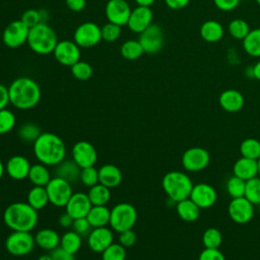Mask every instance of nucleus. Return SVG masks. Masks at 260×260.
Here are the masks:
<instances>
[{"mask_svg": "<svg viewBox=\"0 0 260 260\" xmlns=\"http://www.w3.org/2000/svg\"><path fill=\"white\" fill-rule=\"evenodd\" d=\"M37 260H52V257L50 254H42Z\"/></svg>", "mask_w": 260, "mask_h": 260, "instance_id": "obj_60", "label": "nucleus"}, {"mask_svg": "<svg viewBox=\"0 0 260 260\" xmlns=\"http://www.w3.org/2000/svg\"><path fill=\"white\" fill-rule=\"evenodd\" d=\"M35 245V237L29 232H12L5 240L6 251L15 257L29 254Z\"/></svg>", "mask_w": 260, "mask_h": 260, "instance_id": "obj_7", "label": "nucleus"}, {"mask_svg": "<svg viewBox=\"0 0 260 260\" xmlns=\"http://www.w3.org/2000/svg\"><path fill=\"white\" fill-rule=\"evenodd\" d=\"M190 0H165L166 5L172 10H181L189 4Z\"/></svg>", "mask_w": 260, "mask_h": 260, "instance_id": "obj_54", "label": "nucleus"}, {"mask_svg": "<svg viewBox=\"0 0 260 260\" xmlns=\"http://www.w3.org/2000/svg\"><path fill=\"white\" fill-rule=\"evenodd\" d=\"M189 198L194 201L200 209H206L214 205L217 194L211 185L207 183H198L193 185Z\"/></svg>", "mask_w": 260, "mask_h": 260, "instance_id": "obj_17", "label": "nucleus"}, {"mask_svg": "<svg viewBox=\"0 0 260 260\" xmlns=\"http://www.w3.org/2000/svg\"><path fill=\"white\" fill-rule=\"evenodd\" d=\"M53 55L61 65L71 67L80 60V47L74 41L62 40L56 45Z\"/></svg>", "mask_w": 260, "mask_h": 260, "instance_id": "obj_13", "label": "nucleus"}, {"mask_svg": "<svg viewBox=\"0 0 260 260\" xmlns=\"http://www.w3.org/2000/svg\"><path fill=\"white\" fill-rule=\"evenodd\" d=\"M30 167L31 165L25 156L17 154L11 156L7 160L5 165V172L11 179L20 181L27 178Z\"/></svg>", "mask_w": 260, "mask_h": 260, "instance_id": "obj_21", "label": "nucleus"}, {"mask_svg": "<svg viewBox=\"0 0 260 260\" xmlns=\"http://www.w3.org/2000/svg\"><path fill=\"white\" fill-rule=\"evenodd\" d=\"M113 232L107 226L93 228L87 236V245L95 253H102L114 242Z\"/></svg>", "mask_w": 260, "mask_h": 260, "instance_id": "obj_19", "label": "nucleus"}, {"mask_svg": "<svg viewBox=\"0 0 260 260\" xmlns=\"http://www.w3.org/2000/svg\"><path fill=\"white\" fill-rule=\"evenodd\" d=\"M72 230L74 232H76L79 236L83 237V236H88V234L90 233V231L92 230V226L90 225V223L88 222L86 216L85 217H79V218H75L73 220V224H72Z\"/></svg>", "mask_w": 260, "mask_h": 260, "instance_id": "obj_48", "label": "nucleus"}, {"mask_svg": "<svg viewBox=\"0 0 260 260\" xmlns=\"http://www.w3.org/2000/svg\"><path fill=\"white\" fill-rule=\"evenodd\" d=\"M240 1L241 0H213V4L217 9L228 12L235 10L239 6Z\"/></svg>", "mask_w": 260, "mask_h": 260, "instance_id": "obj_51", "label": "nucleus"}, {"mask_svg": "<svg viewBox=\"0 0 260 260\" xmlns=\"http://www.w3.org/2000/svg\"><path fill=\"white\" fill-rule=\"evenodd\" d=\"M34 153L39 162L48 166H57L66 156L64 141L56 134L42 132L32 143Z\"/></svg>", "mask_w": 260, "mask_h": 260, "instance_id": "obj_2", "label": "nucleus"}, {"mask_svg": "<svg viewBox=\"0 0 260 260\" xmlns=\"http://www.w3.org/2000/svg\"><path fill=\"white\" fill-rule=\"evenodd\" d=\"M257 164H258V176L260 177V157L257 159Z\"/></svg>", "mask_w": 260, "mask_h": 260, "instance_id": "obj_62", "label": "nucleus"}, {"mask_svg": "<svg viewBox=\"0 0 260 260\" xmlns=\"http://www.w3.org/2000/svg\"><path fill=\"white\" fill-rule=\"evenodd\" d=\"M9 103H10V101H9L8 87H6L4 84L0 83V110L5 109Z\"/></svg>", "mask_w": 260, "mask_h": 260, "instance_id": "obj_55", "label": "nucleus"}, {"mask_svg": "<svg viewBox=\"0 0 260 260\" xmlns=\"http://www.w3.org/2000/svg\"><path fill=\"white\" fill-rule=\"evenodd\" d=\"M255 1H256V3H257L259 6H260V0H255Z\"/></svg>", "mask_w": 260, "mask_h": 260, "instance_id": "obj_63", "label": "nucleus"}, {"mask_svg": "<svg viewBox=\"0 0 260 260\" xmlns=\"http://www.w3.org/2000/svg\"><path fill=\"white\" fill-rule=\"evenodd\" d=\"M110 213L111 210L106 205H92L86 218L92 229L107 226L110 223Z\"/></svg>", "mask_w": 260, "mask_h": 260, "instance_id": "obj_29", "label": "nucleus"}, {"mask_svg": "<svg viewBox=\"0 0 260 260\" xmlns=\"http://www.w3.org/2000/svg\"><path fill=\"white\" fill-rule=\"evenodd\" d=\"M244 197L253 205L260 204V177H255L246 181Z\"/></svg>", "mask_w": 260, "mask_h": 260, "instance_id": "obj_39", "label": "nucleus"}, {"mask_svg": "<svg viewBox=\"0 0 260 260\" xmlns=\"http://www.w3.org/2000/svg\"><path fill=\"white\" fill-rule=\"evenodd\" d=\"M4 171H5V167H4L3 162H2L1 159H0V180L2 179V177H3V175H4Z\"/></svg>", "mask_w": 260, "mask_h": 260, "instance_id": "obj_61", "label": "nucleus"}, {"mask_svg": "<svg viewBox=\"0 0 260 260\" xmlns=\"http://www.w3.org/2000/svg\"><path fill=\"white\" fill-rule=\"evenodd\" d=\"M123 176L118 167L115 165H104L99 169V183L108 187L115 188L122 182Z\"/></svg>", "mask_w": 260, "mask_h": 260, "instance_id": "obj_26", "label": "nucleus"}, {"mask_svg": "<svg viewBox=\"0 0 260 260\" xmlns=\"http://www.w3.org/2000/svg\"><path fill=\"white\" fill-rule=\"evenodd\" d=\"M222 242V236L216 228H208L202 235V243L205 248L218 249Z\"/></svg>", "mask_w": 260, "mask_h": 260, "instance_id": "obj_40", "label": "nucleus"}, {"mask_svg": "<svg viewBox=\"0 0 260 260\" xmlns=\"http://www.w3.org/2000/svg\"><path fill=\"white\" fill-rule=\"evenodd\" d=\"M40 10V15H41V21L42 22H47L49 19V12L46 9H39Z\"/></svg>", "mask_w": 260, "mask_h": 260, "instance_id": "obj_59", "label": "nucleus"}, {"mask_svg": "<svg viewBox=\"0 0 260 260\" xmlns=\"http://www.w3.org/2000/svg\"><path fill=\"white\" fill-rule=\"evenodd\" d=\"M233 173L235 176H237L245 181L253 179L258 176L257 160L241 156L234 164Z\"/></svg>", "mask_w": 260, "mask_h": 260, "instance_id": "obj_23", "label": "nucleus"}, {"mask_svg": "<svg viewBox=\"0 0 260 260\" xmlns=\"http://www.w3.org/2000/svg\"><path fill=\"white\" fill-rule=\"evenodd\" d=\"M46 190L49 197V202L57 207H65L66 203L72 196L71 184L67 181L53 177L46 186Z\"/></svg>", "mask_w": 260, "mask_h": 260, "instance_id": "obj_8", "label": "nucleus"}, {"mask_svg": "<svg viewBox=\"0 0 260 260\" xmlns=\"http://www.w3.org/2000/svg\"><path fill=\"white\" fill-rule=\"evenodd\" d=\"M241 155L251 159L260 157V141L255 138H246L240 144Z\"/></svg>", "mask_w": 260, "mask_h": 260, "instance_id": "obj_37", "label": "nucleus"}, {"mask_svg": "<svg viewBox=\"0 0 260 260\" xmlns=\"http://www.w3.org/2000/svg\"><path fill=\"white\" fill-rule=\"evenodd\" d=\"M10 104L19 110H29L41 100V88L36 80L27 76L15 78L8 86Z\"/></svg>", "mask_w": 260, "mask_h": 260, "instance_id": "obj_1", "label": "nucleus"}, {"mask_svg": "<svg viewBox=\"0 0 260 260\" xmlns=\"http://www.w3.org/2000/svg\"><path fill=\"white\" fill-rule=\"evenodd\" d=\"M50 255L52 257V260H75L74 254L67 252L60 246L57 247L56 249L52 250Z\"/></svg>", "mask_w": 260, "mask_h": 260, "instance_id": "obj_52", "label": "nucleus"}, {"mask_svg": "<svg viewBox=\"0 0 260 260\" xmlns=\"http://www.w3.org/2000/svg\"><path fill=\"white\" fill-rule=\"evenodd\" d=\"M28 31L29 28L20 19L13 20L3 30V44L11 49L18 48L27 42Z\"/></svg>", "mask_w": 260, "mask_h": 260, "instance_id": "obj_11", "label": "nucleus"}, {"mask_svg": "<svg viewBox=\"0 0 260 260\" xmlns=\"http://www.w3.org/2000/svg\"><path fill=\"white\" fill-rule=\"evenodd\" d=\"M55 167V176L67 181L70 184L75 183L80 178L81 168L72 158L63 159Z\"/></svg>", "mask_w": 260, "mask_h": 260, "instance_id": "obj_24", "label": "nucleus"}, {"mask_svg": "<svg viewBox=\"0 0 260 260\" xmlns=\"http://www.w3.org/2000/svg\"><path fill=\"white\" fill-rule=\"evenodd\" d=\"M253 72V78L260 81V60L255 63V65L252 67Z\"/></svg>", "mask_w": 260, "mask_h": 260, "instance_id": "obj_57", "label": "nucleus"}, {"mask_svg": "<svg viewBox=\"0 0 260 260\" xmlns=\"http://www.w3.org/2000/svg\"><path fill=\"white\" fill-rule=\"evenodd\" d=\"M245 188H246V181L235 175L231 177L226 182V192L232 198L244 197Z\"/></svg>", "mask_w": 260, "mask_h": 260, "instance_id": "obj_41", "label": "nucleus"}, {"mask_svg": "<svg viewBox=\"0 0 260 260\" xmlns=\"http://www.w3.org/2000/svg\"><path fill=\"white\" fill-rule=\"evenodd\" d=\"M73 220H74V218H73L71 215H69L66 211L63 212L62 214H60V216H59V218H58L59 224H60L62 228H64V229H67V228L72 226Z\"/></svg>", "mask_w": 260, "mask_h": 260, "instance_id": "obj_56", "label": "nucleus"}, {"mask_svg": "<svg viewBox=\"0 0 260 260\" xmlns=\"http://www.w3.org/2000/svg\"><path fill=\"white\" fill-rule=\"evenodd\" d=\"M161 186L168 197L177 203L181 200L189 198L193 188V183L190 177L185 173L171 171L164 176Z\"/></svg>", "mask_w": 260, "mask_h": 260, "instance_id": "obj_5", "label": "nucleus"}, {"mask_svg": "<svg viewBox=\"0 0 260 260\" xmlns=\"http://www.w3.org/2000/svg\"><path fill=\"white\" fill-rule=\"evenodd\" d=\"M121 56L126 60H137L143 54L144 50L138 40H127L120 47Z\"/></svg>", "mask_w": 260, "mask_h": 260, "instance_id": "obj_33", "label": "nucleus"}, {"mask_svg": "<svg viewBox=\"0 0 260 260\" xmlns=\"http://www.w3.org/2000/svg\"><path fill=\"white\" fill-rule=\"evenodd\" d=\"M70 69H71V73H72L73 77L76 78L77 80H81V81H85V80L89 79L93 73L91 65L89 63H87L85 61H81V60H79L78 62L73 64L70 67Z\"/></svg>", "mask_w": 260, "mask_h": 260, "instance_id": "obj_42", "label": "nucleus"}, {"mask_svg": "<svg viewBox=\"0 0 260 260\" xmlns=\"http://www.w3.org/2000/svg\"><path fill=\"white\" fill-rule=\"evenodd\" d=\"M228 212L233 221L239 224H245L252 219L254 207L245 197L232 198L228 207Z\"/></svg>", "mask_w": 260, "mask_h": 260, "instance_id": "obj_15", "label": "nucleus"}, {"mask_svg": "<svg viewBox=\"0 0 260 260\" xmlns=\"http://www.w3.org/2000/svg\"><path fill=\"white\" fill-rule=\"evenodd\" d=\"M26 202L37 211L45 208L47 204L50 203L46 187L34 186L27 193Z\"/></svg>", "mask_w": 260, "mask_h": 260, "instance_id": "obj_31", "label": "nucleus"}, {"mask_svg": "<svg viewBox=\"0 0 260 260\" xmlns=\"http://www.w3.org/2000/svg\"><path fill=\"white\" fill-rule=\"evenodd\" d=\"M87 196L92 205H106L111 198L110 188L98 183L89 188Z\"/></svg>", "mask_w": 260, "mask_h": 260, "instance_id": "obj_34", "label": "nucleus"}, {"mask_svg": "<svg viewBox=\"0 0 260 260\" xmlns=\"http://www.w3.org/2000/svg\"><path fill=\"white\" fill-rule=\"evenodd\" d=\"M199 35L202 40L207 43H217L222 39L224 35V28L219 21L209 19L200 25Z\"/></svg>", "mask_w": 260, "mask_h": 260, "instance_id": "obj_25", "label": "nucleus"}, {"mask_svg": "<svg viewBox=\"0 0 260 260\" xmlns=\"http://www.w3.org/2000/svg\"><path fill=\"white\" fill-rule=\"evenodd\" d=\"M219 106L229 113L239 112L244 107V95L237 89H225L223 90L218 98Z\"/></svg>", "mask_w": 260, "mask_h": 260, "instance_id": "obj_22", "label": "nucleus"}, {"mask_svg": "<svg viewBox=\"0 0 260 260\" xmlns=\"http://www.w3.org/2000/svg\"><path fill=\"white\" fill-rule=\"evenodd\" d=\"M243 49L249 56L260 58V27L249 31L243 40Z\"/></svg>", "mask_w": 260, "mask_h": 260, "instance_id": "obj_32", "label": "nucleus"}, {"mask_svg": "<svg viewBox=\"0 0 260 260\" xmlns=\"http://www.w3.org/2000/svg\"><path fill=\"white\" fill-rule=\"evenodd\" d=\"M136 220L137 211L130 203L121 202L111 209L109 224L117 233L131 230L135 225Z\"/></svg>", "mask_w": 260, "mask_h": 260, "instance_id": "obj_6", "label": "nucleus"}, {"mask_svg": "<svg viewBox=\"0 0 260 260\" xmlns=\"http://www.w3.org/2000/svg\"><path fill=\"white\" fill-rule=\"evenodd\" d=\"M152 19L153 13L150 7L137 5L131 10L127 26L131 31L140 34L152 23Z\"/></svg>", "mask_w": 260, "mask_h": 260, "instance_id": "obj_18", "label": "nucleus"}, {"mask_svg": "<svg viewBox=\"0 0 260 260\" xmlns=\"http://www.w3.org/2000/svg\"><path fill=\"white\" fill-rule=\"evenodd\" d=\"M91 206L92 204L87 194L77 192L73 193L68 202L66 203L65 211L75 219L79 217H85Z\"/></svg>", "mask_w": 260, "mask_h": 260, "instance_id": "obj_20", "label": "nucleus"}, {"mask_svg": "<svg viewBox=\"0 0 260 260\" xmlns=\"http://www.w3.org/2000/svg\"><path fill=\"white\" fill-rule=\"evenodd\" d=\"M131 10L126 0H109L105 7V14L108 21L124 26L127 25Z\"/></svg>", "mask_w": 260, "mask_h": 260, "instance_id": "obj_16", "label": "nucleus"}, {"mask_svg": "<svg viewBox=\"0 0 260 260\" xmlns=\"http://www.w3.org/2000/svg\"><path fill=\"white\" fill-rule=\"evenodd\" d=\"M16 123L15 115L10 111L5 109L0 110V135L10 132Z\"/></svg>", "mask_w": 260, "mask_h": 260, "instance_id": "obj_44", "label": "nucleus"}, {"mask_svg": "<svg viewBox=\"0 0 260 260\" xmlns=\"http://www.w3.org/2000/svg\"><path fill=\"white\" fill-rule=\"evenodd\" d=\"M67 7L74 12H80L86 5V0H65Z\"/></svg>", "mask_w": 260, "mask_h": 260, "instance_id": "obj_53", "label": "nucleus"}, {"mask_svg": "<svg viewBox=\"0 0 260 260\" xmlns=\"http://www.w3.org/2000/svg\"><path fill=\"white\" fill-rule=\"evenodd\" d=\"M121 27L122 26H120L118 24L108 21L106 24H104L101 27L102 28V40H104L107 43H114L121 36Z\"/></svg>", "mask_w": 260, "mask_h": 260, "instance_id": "obj_45", "label": "nucleus"}, {"mask_svg": "<svg viewBox=\"0 0 260 260\" xmlns=\"http://www.w3.org/2000/svg\"><path fill=\"white\" fill-rule=\"evenodd\" d=\"M228 30L232 38L243 41L251 29L246 20L242 18H234L229 22Z\"/></svg>", "mask_w": 260, "mask_h": 260, "instance_id": "obj_36", "label": "nucleus"}, {"mask_svg": "<svg viewBox=\"0 0 260 260\" xmlns=\"http://www.w3.org/2000/svg\"><path fill=\"white\" fill-rule=\"evenodd\" d=\"M81 236H79L73 230L64 233L60 239V247L71 254L77 253L81 247Z\"/></svg>", "mask_w": 260, "mask_h": 260, "instance_id": "obj_35", "label": "nucleus"}, {"mask_svg": "<svg viewBox=\"0 0 260 260\" xmlns=\"http://www.w3.org/2000/svg\"><path fill=\"white\" fill-rule=\"evenodd\" d=\"M198 260H225V258L219 249L205 248L199 254Z\"/></svg>", "mask_w": 260, "mask_h": 260, "instance_id": "obj_49", "label": "nucleus"}, {"mask_svg": "<svg viewBox=\"0 0 260 260\" xmlns=\"http://www.w3.org/2000/svg\"><path fill=\"white\" fill-rule=\"evenodd\" d=\"M135 242H136V235L132 231V229L119 233V243L123 247L125 248L131 247L135 244Z\"/></svg>", "mask_w": 260, "mask_h": 260, "instance_id": "obj_50", "label": "nucleus"}, {"mask_svg": "<svg viewBox=\"0 0 260 260\" xmlns=\"http://www.w3.org/2000/svg\"><path fill=\"white\" fill-rule=\"evenodd\" d=\"M139 43L144 53L156 54L165 45V32L162 27L157 23H151L146 29L139 34Z\"/></svg>", "mask_w": 260, "mask_h": 260, "instance_id": "obj_10", "label": "nucleus"}, {"mask_svg": "<svg viewBox=\"0 0 260 260\" xmlns=\"http://www.w3.org/2000/svg\"><path fill=\"white\" fill-rule=\"evenodd\" d=\"M61 237L52 229H42L37 232L35 236V242L42 250L52 251L60 246Z\"/></svg>", "mask_w": 260, "mask_h": 260, "instance_id": "obj_27", "label": "nucleus"}, {"mask_svg": "<svg viewBox=\"0 0 260 260\" xmlns=\"http://www.w3.org/2000/svg\"><path fill=\"white\" fill-rule=\"evenodd\" d=\"M27 178L34 186H41V187H46L47 184L52 179L47 166L41 162L31 165Z\"/></svg>", "mask_w": 260, "mask_h": 260, "instance_id": "obj_30", "label": "nucleus"}, {"mask_svg": "<svg viewBox=\"0 0 260 260\" xmlns=\"http://www.w3.org/2000/svg\"><path fill=\"white\" fill-rule=\"evenodd\" d=\"M79 180L88 188L96 185L99 183V170H96L94 166L81 169Z\"/></svg>", "mask_w": 260, "mask_h": 260, "instance_id": "obj_46", "label": "nucleus"}, {"mask_svg": "<svg viewBox=\"0 0 260 260\" xmlns=\"http://www.w3.org/2000/svg\"><path fill=\"white\" fill-rule=\"evenodd\" d=\"M17 134L22 141L34 143L38 139V137L42 134V131L37 124L27 122L22 124L19 127Z\"/></svg>", "mask_w": 260, "mask_h": 260, "instance_id": "obj_38", "label": "nucleus"}, {"mask_svg": "<svg viewBox=\"0 0 260 260\" xmlns=\"http://www.w3.org/2000/svg\"><path fill=\"white\" fill-rule=\"evenodd\" d=\"M210 161L209 152L199 146L186 149L182 155V166L188 172H199L204 170Z\"/></svg>", "mask_w": 260, "mask_h": 260, "instance_id": "obj_12", "label": "nucleus"}, {"mask_svg": "<svg viewBox=\"0 0 260 260\" xmlns=\"http://www.w3.org/2000/svg\"><path fill=\"white\" fill-rule=\"evenodd\" d=\"M20 20L28 27V28H31L32 26L37 25L38 23L42 22L41 21V15H40V10L39 9H34V8H30V9H26L21 17H20Z\"/></svg>", "mask_w": 260, "mask_h": 260, "instance_id": "obj_47", "label": "nucleus"}, {"mask_svg": "<svg viewBox=\"0 0 260 260\" xmlns=\"http://www.w3.org/2000/svg\"><path fill=\"white\" fill-rule=\"evenodd\" d=\"M73 41L80 48H91L102 41V28L92 21L80 23L73 34Z\"/></svg>", "mask_w": 260, "mask_h": 260, "instance_id": "obj_9", "label": "nucleus"}, {"mask_svg": "<svg viewBox=\"0 0 260 260\" xmlns=\"http://www.w3.org/2000/svg\"><path fill=\"white\" fill-rule=\"evenodd\" d=\"M58 42L56 31L47 22H40L29 28L26 43L34 53L49 55L54 52Z\"/></svg>", "mask_w": 260, "mask_h": 260, "instance_id": "obj_4", "label": "nucleus"}, {"mask_svg": "<svg viewBox=\"0 0 260 260\" xmlns=\"http://www.w3.org/2000/svg\"><path fill=\"white\" fill-rule=\"evenodd\" d=\"M126 248L120 243L111 244L105 251L102 252V260H125Z\"/></svg>", "mask_w": 260, "mask_h": 260, "instance_id": "obj_43", "label": "nucleus"}, {"mask_svg": "<svg viewBox=\"0 0 260 260\" xmlns=\"http://www.w3.org/2000/svg\"><path fill=\"white\" fill-rule=\"evenodd\" d=\"M72 159L81 168L93 167L98 159V152L94 146L85 140L77 141L71 149Z\"/></svg>", "mask_w": 260, "mask_h": 260, "instance_id": "obj_14", "label": "nucleus"}, {"mask_svg": "<svg viewBox=\"0 0 260 260\" xmlns=\"http://www.w3.org/2000/svg\"><path fill=\"white\" fill-rule=\"evenodd\" d=\"M176 211L179 217L187 222H192L197 220L200 215V208L190 198L177 202Z\"/></svg>", "mask_w": 260, "mask_h": 260, "instance_id": "obj_28", "label": "nucleus"}, {"mask_svg": "<svg viewBox=\"0 0 260 260\" xmlns=\"http://www.w3.org/2000/svg\"><path fill=\"white\" fill-rule=\"evenodd\" d=\"M5 224L13 232H30L38 223V211L27 202H13L3 213Z\"/></svg>", "mask_w": 260, "mask_h": 260, "instance_id": "obj_3", "label": "nucleus"}, {"mask_svg": "<svg viewBox=\"0 0 260 260\" xmlns=\"http://www.w3.org/2000/svg\"><path fill=\"white\" fill-rule=\"evenodd\" d=\"M156 0H135L136 4L139 6H146V7H150Z\"/></svg>", "mask_w": 260, "mask_h": 260, "instance_id": "obj_58", "label": "nucleus"}]
</instances>
